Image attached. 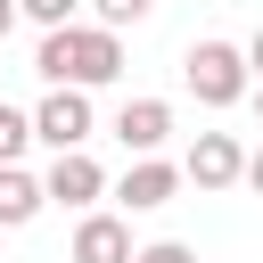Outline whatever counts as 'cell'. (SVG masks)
I'll list each match as a JSON object with an SVG mask.
<instances>
[{"label":"cell","mask_w":263,"mask_h":263,"mask_svg":"<svg viewBox=\"0 0 263 263\" xmlns=\"http://www.w3.org/2000/svg\"><path fill=\"white\" fill-rule=\"evenodd\" d=\"M181 82H189V99H197V107H238L255 74H247V49H238V41H189Z\"/></svg>","instance_id":"7a4b0ae2"},{"label":"cell","mask_w":263,"mask_h":263,"mask_svg":"<svg viewBox=\"0 0 263 263\" xmlns=\"http://www.w3.org/2000/svg\"><path fill=\"white\" fill-rule=\"evenodd\" d=\"M238 49H247V74H255V82H263V25H255V33H247V41H238Z\"/></svg>","instance_id":"5bb4252c"},{"label":"cell","mask_w":263,"mask_h":263,"mask_svg":"<svg viewBox=\"0 0 263 263\" xmlns=\"http://www.w3.org/2000/svg\"><path fill=\"white\" fill-rule=\"evenodd\" d=\"M16 16H33V25L49 33V25H66V16H82V0H16Z\"/></svg>","instance_id":"7c38bea8"},{"label":"cell","mask_w":263,"mask_h":263,"mask_svg":"<svg viewBox=\"0 0 263 263\" xmlns=\"http://www.w3.org/2000/svg\"><path fill=\"white\" fill-rule=\"evenodd\" d=\"M66 263H132V214H99V205H82Z\"/></svg>","instance_id":"52a82bcc"},{"label":"cell","mask_w":263,"mask_h":263,"mask_svg":"<svg viewBox=\"0 0 263 263\" xmlns=\"http://www.w3.org/2000/svg\"><path fill=\"white\" fill-rule=\"evenodd\" d=\"M247 99H255V123H263V82H247Z\"/></svg>","instance_id":"e0dca14e"},{"label":"cell","mask_w":263,"mask_h":263,"mask_svg":"<svg viewBox=\"0 0 263 263\" xmlns=\"http://www.w3.org/2000/svg\"><path fill=\"white\" fill-rule=\"evenodd\" d=\"M33 115V140L58 156V148H90V132H99V115H90V90H74V82H49L41 90V107H25Z\"/></svg>","instance_id":"3957f363"},{"label":"cell","mask_w":263,"mask_h":263,"mask_svg":"<svg viewBox=\"0 0 263 263\" xmlns=\"http://www.w3.org/2000/svg\"><path fill=\"white\" fill-rule=\"evenodd\" d=\"M107 132H115L132 156H164V140H173V99H123Z\"/></svg>","instance_id":"ba28073f"},{"label":"cell","mask_w":263,"mask_h":263,"mask_svg":"<svg viewBox=\"0 0 263 263\" xmlns=\"http://www.w3.org/2000/svg\"><path fill=\"white\" fill-rule=\"evenodd\" d=\"M33 74H41V82L99 90V82H115V74H123V33H107V25H90V16H66V25H49V33H41Z\"/></svg>","instance_id":"6da1fadb"},{"label":"cell","mask_w":263,"mask_h":263,"mask_svg":"<svg viewBox=\"0 0 263 263\" xmlns=\"http://www.w3.org/2000/svg\"><path fill=\"white\" fill-rule=\"evenodd\" d=\"M238 164H247L238 132H197V140H189V156H181V181L214 197V189H238Z\"/></svg>","instance_id":"8992f818"},{"label":"cell","mask_w":263,"mask_h":263,"mask_svg":"<svg viewBox=\"0 0 263 263\" xmlns=\"http://www.w3.org/2000/svg\"><path fill=\"white\" fill-rule=\"evenodd\" d=\"M25 148H33V115H25V107H8V99H0V164H16V156H25Z\"/></svg>","instance_id":"8fae6325"},{"label":"cell","mask_w":263,"mask_h":263,"mask_svg":"<svg viewBox=\"0 0 263 263\" xmlns=\"http://www.w3.org/2000/svg\"><path fill=\"white\" fill-rule=\"evenodd\" d=\"M8 33H16V0H0V41H8Z\"/></svg>","instance_id":"2e32d148"},{"label":"cell","mask_w":263,"mask_h":263,"mask_svg":"<svg viewBox=\"0 0 263 263\" xmlns=\"http://www.w3.org/2000/svg\"><path fill=\"white\" fill-rule=\"evenodd\" d=\"M41 205H49V197H41V173H25V164H0V230H25Z\"/></svg>","instance_id":"9c48e42d"},{"label":"cell","mask_w":263,"mask_h":263,"mask_svg":"<svg viewBox=\"0 0 263 263\" xmlns=\"http://www.w3.org/2000/svg\"><path fill=\"white\" fill-rule=\"evenodd\" d=\"M90 8V25H107V33H123V25H148L156 16V0H82Z\"/></svg>","instance_id":"30bf717a"},{"label":"cell","mask_w":263,"mask_h":263,"mask_svg":"<svg viewBox=\"0 0 263 263\" xmlns=\"http://www.w3.org/2000/svg\"><path fill=\"white\" fill-rule=\"evenodd\" d=\"M41 197H49V205H66V214H82V205H99V197H107V164H99L90 148H58V156H49V173H41Z\"/></svg>","instance_id":"277c9868"},{"label":"cell","mask_w":263,"mask_h":263,"mask_svg":"<svg viewBox=\"0 0 263 263\" xmlns=\"http://www.w3.org/2000/svg\"><path fill=\"white\" fill-rule=\"evenodd\" d=\"M107 197H115L123 214H164V205L181 197V164H164V156H132L123 181H107Z\"/></svg>","instance_id":"5b68a950"},{"label":"cell","mask_w":263,"mask_h":263,"mask_svg":"<svg viewBox=\"0 0 263 263\" xmlns=\"http://www.w3.org/2000/svg\"><path fill=\"white\" fill-rule=\"evenodd\" d=\"M238 181H247V189L263 197V148H247V164H238Z\"/></svg>","instance_id":"9a60e30c"},{"label":"cell","mask_w":263,"mask_h":263,"mask_svg":"<svg viewBox=\"0 0 263 263\" xmlns=\"http://www.w3.org/2000/svg\"><path fill=\"white\" fill-rule=\"evenodd\" d=\"M132 263H197L181 238H156V247H132Z\"/></svg>","instance_id":"4fadbf2b"}]
</instances>
